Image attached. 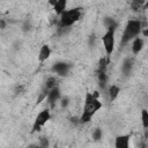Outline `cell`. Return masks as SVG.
Masks as SVG:
<instances>
[{"mask_svg": "<svg viewBox=\"0 0 148 148\" xmlns=\"http://www.w3.org/2000/svg\"><path fill=\"white\" fill-rule=\"evenodd\" d=\"M103 108V103L99 101L98 91L86 92L84 95V106L81 116L79 117V123L87 124L91 120V118Z\"/></svg>", "mask_w": 148, "mask_h": 148, "instance_id": "obj_1", "label": "cell"}, {"mask_svg": "<svg viewBox=\"0 0 148 148\" xmlns=\"http://www.w3.org/2000/svg\"><path fill=\"white\" fill-rule=\"evenodd\" d=\"M143 28H146V25L143 24V22L141 20H138V18L130 20L126 23L124 31H123V35H121V38H120L121 47H124L126 44H128L136 36H140Z\"/></svg>", "mask_w": 148, "mask_h": 148, "instance_id": "obj_2", "label": "cell"}, {"mask_svg": "<svg viewBox=\"0 0 148 148\" xmlns=\"http://www.w3.org/2000/svg\"><path fill=\"white\" fill-rule=\"evenodd\" d=\"M82 8L80 7H73V8H67L65 9L60 15H59V27L61 29L65 28H71L73 24H75L77 21L81 20L82 17Z\"/></svg>", "mask_w": 148, "mask_h": 148, "instance_id": "obj_3", "label": "cell"}, {"mask_svg": "<svg viewBox=\"0 0 148 148\" xmlns=\"http://www.w3.org/2000/svg\"><path fill=\"white\" fill-rule=\"evenodd\" d=\"M102 44L106 54V58H110L114 52L116 47V30L114 29H106L104 35L102 36Z\"/></svg>", "mask_w": 148, "mask_h": 148, "instance_id": "obj_4", "label": "cell"}, {"mask_svg": "<svg viewBox=\"0 0 148 148\" xmlns=\"http://www.w3.org/2000/svg\"><path fill=\"white\" fill-rule=\"evenodd\" d=\"M51 119V112L49 109H43L42 111H39L34 120L32 124V132H39L46 124L47 121Z\"/></svg>", "mask_w": 148, "mask_h": 148, "instance_id": "obj_5", "label": "cell"}, {"mask_svg": "<svg viewBox=\"0 0 148 148\" xmlns=\"http://www.w3.org/2000/svg\"><path fill=\"white\" fill-rule=\"evenodd\" d=\"M72 69V65L67 61H56L51 66V72L59 76H67Z\"/></svg>", "mask_w": 148, "mask_h": 148, "instance_id": "obj_6", "label": "cell"}, {"mask_svg": "<svg viewBox=\"0 0 148 148\" xmlns=\"http://www.w3.org/2000/svg\"><path fill=\"white\" fill-rule=\"evenodd\" d=\"M132 45H131V50H132V53L134 56H138L145 47V39L141 37V36H136L135 38H133L132 40Z\"/></svg>", "mask_w": 148, "mask_h": 148, "instance_id": "obj_7", "label": "cell"}, {"mask_svg": "<svg viewBox=\"0 0 148 148\" xmlns=\"http://www.w3.org/2000/svg\"><path fill=\"white\" fill-rule=\"evenodd\" d=\"M131 142V135L130 134H120L116 136L113 146L116 148H128Z\"/></svg>", "mask_w": 148, "mask_h": 148, "instance_id": "obj_8", "label": "cell"}, {"mask_svg": "<svg viewBox=\"0 0 148 148\" xmlns=\"http://www.w3.org/2000/svg\"><path fill=\"white\" fill-rule=\"evenodd\" d=\"M51 53H52V50L50 47L49 44H43L40 47H39V51H38V61L39 62H45L50 57H51Z\"/></svg>", "mask_w": 148, "mask_h": 148, "instance_id": "obj_9", "label": "cell"}, {"mask_svg": "<svg viewBox=\"0 0 148 148\" xmlns=\"http://www.w3.org/2000/svg\"><path fill=\"white\" fill-rule=\"evenodd\" d=\"M61 98V91L59 89V87H56V88H52L47 91V95H46V102L50 103V104H54L56 102H58L59 99Z\"/></svg>", "mask_w": 148, "mask_h": 148, "instance_id": "obj_10", "label": "cell"}, {"mask_svg": "<svg viewBox=\"0 0 148 148\" xmlns=\"http://www.w3.org/2000/svg\"><path fill=\"white\" fill-rule=\"evenodd\" d=\"M120 92H121V88H120L118 84L112 83V84H110V86L108 87V96H109L110 102L116 101V99L118 98V96L120 95Z\"/></svg>", "mask_w": 148, "mask_h": 148, "instance_id": "obj_11", "label": "cell"}, {"mask_svg": "<svg viewBox=\"0 0 148 148\" xmlns=\"http://www.w3.org/2000/svg\"><path fill=\"white\" fill-rule=\"evenodd\" d=\"M133 67H134V62H133V59H125L123 65H121V73L124 74V76H128L132 71H133Z\"/></svg>", "mask_w": 148, "mask_h": 148, "instance_id": "obj_12", "label": "cell"}, {"mask_svg": "<svg viewBox=\"0 0 148 148\" xmlns=\"http://www.w3.org/2000/svg\"><path fill=\"white\" fill-rule=\"evenodd\" d=\"M128 5L133 12H141L146 8V0H128Z\"/></svg>", "mask_w": 148, "mask_h": 148, "instance_id": "obj_13", "label": "cell"}, {"mask_svg": "<svg viewBox=\"0 0 148 148\" xmlns=\"http://www.w3.org/2000/svg\"><path fill=\"white\" fill-rule=\"evenodd\" d=\"M58 83H59L58 76H57V75H51V76H49V77L45 80V82H44V88L47 89V90H50V89H52V88L58 87Z\"/></svg>", "mask_w": 148, "mask_h": 148, "instance_id": "obj_14", "label": "cell"}, {"mask_svg": "<svg viewBox=\"0 0 148 148\" xmlns=\"http://www.w3.org/2000/svg\"><path fill=\"white\" fill-rule=\"evenodd\" d=\"M67 2H68V0H57V2L54 3V6L52 7L53 8V10H54V13L59 16L65 9H67Z\"/></svg>", "mask_w": 148, "mask_h": 148, "instance_id": "obj_15", "label": "cell"}, {"mask_svg": "<svg viewBox=\"0 0 148 148\" xmlns=\"http://www.w3.org/2000/svg\"><path fill=\"white\" fill-rule=\"evenodd\" d=\"M103 25L105 27V29H114L117 30V27H118V22L113 18V17H104L103 20Z\"/></svg>", "mask_w": 148, "mask_h": 148, "instance_id": "obj_16", "label": "cell"}, {"mask_svg": "<svg viewBox=\"0 0 148 148\" xmlns=\"http://www.w3.org/2000/svg\"><path fill=\"white\" fill-rule=\"evenodd\" d=\"M32 29H34V24H32L31 20H29V18L24 20L23 23H22V25H21V30L23 32H30Z\"/></svg>", "mask_w": 148, "mask_h": 148, "instance_id": "obj_17", "label": "cell"}, {"mask_svg": "<svg viewBox=\"0 0 148 148\" xmlns=\"http://www.w3.org/2000/svg\"><path fill=\"white\" fill-rule=\"evenodd\" d=\"M141 123H142L143 130H148V111H147V109L141 110Z\"/></svg>", "mask_w": 148, "mask_h": 148, "instance_id": "obj_18", "label": "cell"}, {"mask_svg": "<svg viewBox=\"0 0 148 148\" xmlns=\"http://www.w3.org/2000/svg\"><path fill=\"white\" fill-rule=\"evenodd\" d=\"M103 136V132L99 127H96L95 130H92V133H91V138L94 141H99Z\"/></svg>", "mask_w": 148, "mask_h": 148, "instance_id": "obj_19", "label": "cell"}, {"mask_svg": "<svg viewBox=\"0 0 148 148\" xmlns=\"http://www.w3.org/2000/svg\"><path fill=\"white\" fill-rule=\"evenodd\" d=\"M59 101H60V105H61V108H67V106L69 105V103H71V101H69L68 97H61Z\"/></svg>", "mask_w": 148, "mask_h": 148, "instance_id": "obj_20", "label": "cell"}, {"mask_svg": "<svg viewBox=\"0 0 148 148\" xmlns=\"http://www.w3.org/2000/svg\"><path fill=\"white\" fill-rule=\"evenodd\" d=\"M39 146H42V147H47V146H49V140H47V138H39Z\"/></svg>", "mask_w": 148, "mask_h": 148, "instance_id": "obj_21", "label": "cell"}, {"mask_svg": "<svg viewBox=\"0 0 148 148\" xmlns=\"http://www.w3.org/2000/svg\"><path fill=\"white\" fill-rule=\"evenodd\" d=\"M6 21L3 18H0V29H5L6 28Z\"/></svg>", "mask_w": 148, "mask_h": 148, "instance_id": "obj_22", "label": "cell"}, {"mask_svg": "<svg viewBox=\"0 0 148 148\" xmlns=\"http://www.w3.org/2000/svg\"><path fill=\"white\" fill-rule=\"evenodd\" d=\"M56 2H57V0H49V3H50L52 7L54 6V3H56Z\"/></svg>", "mask_w": 148, "mask_h": 148, "instance_id": "obj_23", "label": "cell"}]
</instances>
